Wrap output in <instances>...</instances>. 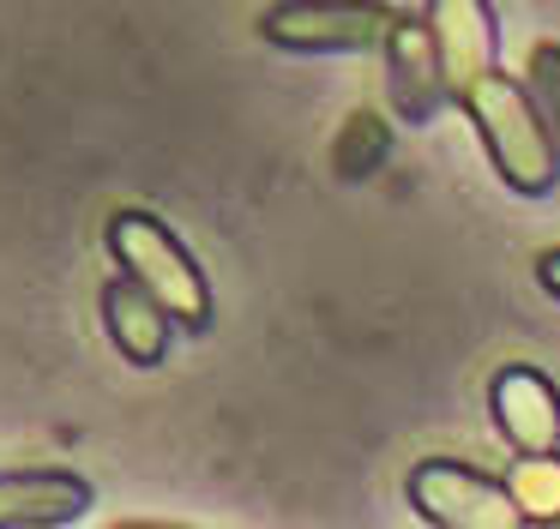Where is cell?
Returning <instances> with one entry per match:
<instances>
[{
    "instance_id": "1",
    "label": "cell",
    "mask_w": 560,
    "mask_h": 529,
    "mask_svg": "<svg viewBox=\"0 0 560 529\" xmlns=\"http://www.w3.org/2000/svg\"><path fill=\"white\" fill-rule=\"evenodd\" d=\"M458 108L470 115L488 163H494V175L506 180L512 192L542 199V192L560 187V144H555V132L542 127V115H536L524 79H512V72L494 67L458 96Z\"/></svg>"
},
{
    "instance_id": "2",
    "label": "cell",
    "mask_w": 560,
    "mask_h": 529,
    "mask_svg": "<svg viewBox=\"0 0 560 529\" xmlns=\"http://www.w3.org/2000/svg\"><path fill=\"white\" fill-rule=\"evenodd\" d=\"M103 240H109V252H115V264H121L127 283L145 289L182 331H194V337L211 331V319H218L211 283H206L199 259L182 247V235H175L170 223H158L151 211H109Z\"/></svg>"
},
{
    "instance_id": "3",
    "label": "cell",
    "mask_w": 560,
    "mask_h": 529,
    "mask_svg": "<svg viewBox=\"0 0 560 529\" xmlns=\"http://www.w3.org/2000/svg\"><path fill=\"white\" fill-rule=\"evenodd\" d=\"M398 7L386 0H278L259 12V36L290 55H368L386 48Z\"/></svg>"
},
{
    "instance_id": "4",
    "label": "cell",
    "mask_w": 560,
    "mask_h": 529,
    "mask_svg": "<svg viewBox=\"0 0 560 529\" xmlns=\"http://www.w3.org/2000/svg\"><path fill=\"white\" fill-rule=\"evenodd\" d=\"M404 493H410L416 517L434 529H530L506 481L482 475L458 457H422L404 481Z\"/></svg>"
},
{
    "instance_id": "5",
    "label": "cell",
    "mask_w": 560,
    "mask_h": 529,
    "mask_svg": "<svg viewBox=\"0 0 560 529\" xmlns=\"http://www.w3.org/2000/svg\"><path fill=\"white\" fill-rule=\"evenodd\" d=\"M386 96H392V115H398L404 127H428V120L452 103L434 31H428L422 12H398V24H392V36H386Z\"/></svg>"
},
{
    "instance_id": "6",
    "label": "cell",
    "mask_w": 560,
    "mask_h": 529,
    "mask_svg": "<svg viewBox=\"0 0 560 529\" xmlns=\"http://www.w3.org/2000/svg\"><path fill=\"white\" fill-rule=\"evenodd\" d=\"M488 409H494L500 439L518 457H548L560 445V391L548 385V373L524 367V361L500 367L488 385Z\"/></svg>"
},
{
    "instance_id": "7",
    "label": "cell",
    "mask_w": 560,
    "mask_h": 529,
    "mask_svg": "<svg viewBox=\"0 0 560 529\" xmlns=\"http://www.w3.org/2000/svg\"><path fill=\"white\" fill-rule=\"evenodd\" d=\"M422 19H428V31H434L446 91H452V103H458L482 72L500 67V60H494V48H500L494 7H488V0H428Z\"/></svg>"
},
{
    "instance_id": "8",
    "label": "cell",
    "mask_w": 560,
    "mask_h": 529,
    "mask_svg": "<svg viewBox=\"0 0 560 529\" xmlns=\"http://www.w3.org/2000/svg\"><path fill=\"white\" fill-rule=\"evenodd\" d=\"M91 481L73 469H13L0 475V529H55L91 512Z\"/></svg>"
},
{
    "instance_id": "9",
    "label": "cell",
    "mask_w": 560,
    "mask_h": 529,
    "mask_svg": "<svg viewBox=\"0 0 560 529\" xmlns=\"http://www.w3.org/2000/svg\"><path fill=\"white\" fill-rule=\"evenodd\" d=\"M97 307H103V337L115 343V355H121V361H133V367H158V361L170 355L175 319L139 283L109 277V283H103V295H97Z\"/></svg>"
},
{
    "instance_id": "10",
    "label": "cell",
    "mask_w": 560,
    "mask_h": 529,
    "mask_svg": "<svg viewBox=\"0 0 560 529\" xmlns=\"http://www.w3.org/2000/svg\"><path fill=\"white\" fill-rule=\"evenodd\" d=\"M386 151H392V127L374 108H355L338 127V139H331V168H338V180H368L386 163Z\"/></svg>"
},
{
    "instance_id": "11",
    "label": "cell",
    "mask_w": 560,
    "mask_h": 529,
    "mask_svg": "<svg viewBox=\"0 0 560 529\" xmlns=\"http://www.w3.org/2000/svg\"><path fill=\"white\" fill-rule=\"evenodd\" d=\"M512 499H518V512L530 517V524H560V457H518L506 475Z\"/></svg>"
},
{
    "instance_id": "12",
    "label": "cell",
    "mask_w": 560,
    "mask_h": 529,
    "mask_svg": "<svg viewBox=\"0 0 560 529\" xmlns=\"http://www.w3.org/2000/svg\"><path fill=\"white\" fill-rule=\"evenodd\" d=\"M524 91H530L542 127L555 132V144H560V43H536L530 48V60H524Z\"/></svg>"
},
{
    "instance_id": "13",
    "label": "cell",
    "mask_w": 560,
    "mask_h": 529,
    "mask_svg": "<svg viewBox=\"0 0 560 529\" xmlns=\"http://www.w3.org/2000/svg\"><path fill=\"white\" fill-rule=\"evenodd\" d=\"M536 283H542V289H548V295H555V301H560V247H548V252H542V259H536Z\"/></svg>"
}]
</instances>
